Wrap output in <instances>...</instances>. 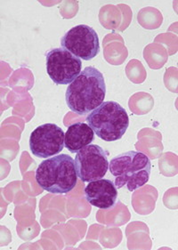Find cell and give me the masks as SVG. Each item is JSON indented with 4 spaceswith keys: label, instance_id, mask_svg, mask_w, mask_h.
<instances>
[{
    "label": "cell",
    "instance_id": "1",
    "mask_svg": "<svg viewBox=\"0 0 178 250\" xmlns=\"http://www.w3.org/2000/svg\"><path fill=\"white\" fill-rule=\"evenodd\" d=\"M106 85L104 75L94 67L85 68L69 84L65 100L69 110L78 115H86L104 102Z\"/></svg>",
    "mask_w": 178,
    "mask_h": 250
},
{
    "label": "cell",
    "instance_id": "2",
    "mask_svg": "<svg viewBox=\"0 0 178 250\" xmlns=\"http://www.w3.org/2000/svg\"><path fill=\"white\" fill-rule=\"evenodd\" d=\"M36 181L43 190L50 193H68L78 183L75 160L67 154L45 159L36 170Z\"/></svg>",
    "mask_w": 178,
    "mask_h": 250
},
{
    "label": "cell",
    "instance_id": "3",
    "mask_svg": "<svg viewBox=\"0 0 178 250\" xmlns=\"http://www.w3.org/2000/svg\"><path fill=\"white\" fill-rule=\"evenodd\" d=\"M109 169L117 189L126 185L129 191H134L148 183L152 163L146 154L130 150L114 157L110 162Z\"/></svg>",
    "mask_w": 178,
    "mask_h": 250
},
{
    "label": "cell",
    "instance_id": "4",
    "mask_svg": "<svg viewBox=\"0 0 178 250\" xmlns=\"http://www.w3.org/2000/svg\"><path fill=\"white\" fill-rule=\"evenodd\" d=\"M87 122L102 140L114 142L120 140L128 130L129 118L119 104L108 101L90 112Z\"/></svg>",
    "mask_w": 178,
    "mask_h": 250
},
{
    "label": "cell",
    "instance_id": "5",
    "mask_svg": "<svg viewBox=\"0 0 178 250\" xmlns=\"http://www.w3.org/2000/svg\"><path fill=\"white\" fill-rule=\"evenodd\" d=\"M46 72L56 85H68L81 73L82 62L65 48H54L45 55Z\"/></svg>",
    "mask_w": 178,
    "mask_h": 250
},
{
    "label": "cell",
    "instance_id": "6",
    "mask_svg": "<svg viewBox=\"0 0 178 250\" xmlns=\"http://www.w3.org/2000/svg\"><path fill=\"white\" fill-rule=\"evenodd\" d=\"M107 152L97 145H89L75 157L77 175L82 182L90 183L104 178L109 169Z\"/></svg>",
    "mask_w": 178,
    "mask_h": 250
},
{
    "label": "cell",
    "instance_id": "7",
    "mask_svg": "<svg viewBox=\"0 0 178 250\" xmlns=\"http://www.w3.org/2000/svg\"><path fill=\"white\" fill-rule=\"evenodd\" d=\"M61 45L79 59L90 61L99 54V38L89 25L79 24L68 30L61 40Z\"/></svg>",
    "mask_w": 178,
    "mask_h": 250
},
{
    "label": "cell",
    "instance_id": "8",
    "mask_svg": "<svg viewBox=\"0 0 178 250\" xmlns=\"http://www.w3.org/2000/svg\"><path fill=\"white\" fill-rule=\"evenodd\" d=\"M65 134L55 124L46 123L40 125L30 136V149L33 155L40 159H48L58 155L65 148Z\"/></svg>",
    "mask_w": 178,
    "mask_h": 250
},
{
    "label": "cell",
    "instance_id": "9",
    "mask_svg": "<svg viewBox=\"0 0 178 250\" xmlns=\"http://www.w3.org/2000/svg\"><path fill=\"white\" fill-rule=\"evenodd\" d=\"M85 198L89 204L100 209H111L118 200V189L109 179L90 182L85 188Z\"/></svg>",
    "mask_w": 178,
    "mask_h": 250
},
{
    "label": "cell",
    "instance_id": "10",
    "mask_svg": "<svg viewBox=\"0 0 178 250\" xmlns=\"http://www.w3.org/2000/svg\"><path fill=\"white\" fill-rule=\"evenodd\" d=\"M94 140V132L86 123L78 122L69 125L65 133V146L71 153L91 145Z\"/></svg>",
    "mask_w": 178,
    "mask_h": 250
}]
</instances>
